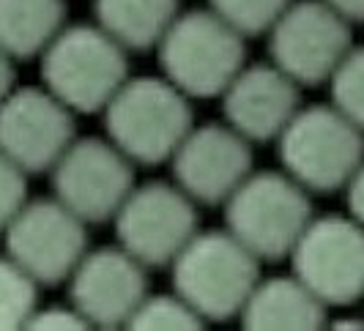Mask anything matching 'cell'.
Instances as JSON below:
<instances>
[{
    "label": "cell",
    "mask_w": 364,
    "mask_h": 331,
    "mask_svg": "<svg viewBox=\"0 0 364 331\" xmlns=\"http://www.w3.org/2000/svg\"><path fill=\"white\" fill-rule=\"evenodd\" d=\"M107 140L132 165L170 162L195 126L189 96L164 77H129L102 110Z\"/></svg>",
    "instance_id": "6da1fadb"
},
{
    "label": "cell",
    "mask_w": 364,
    "mask_h": 331,
    "mask_svg": "<svg viewBox=\"0 0 364 331\" xmlns=\"http://www.w3.org/2000/svg\"><path fill=\"white\" fill-rule=\"evenodd\" d=\"M170 274L173 291L205 323H225L238 318L260 282V260L230 230H198L170 263Z\"/></svg>",
    "instance_id": "7a4b0ae2"
},
{
    "label": "cell",
    "mask_w": 364,
    "mask_h": 331,
    "mask_svg": "<svg viewBox=\"0 0 364 331\" xmlns=\"http://www.w3.org/2000/svg\"><path fill=\"white\" fill-rule=\"evenodd\" d=\"M41 85L74 115L107 107L129 80V53L99 25H63L38 55Z\"/></svg>",
    "instance_id": "3957f363"
},
{
    "label": "cell",
    "mask_w": 364,
    "mask_h": 331,
    "mask_svg": "<svg viewBox=\"0 0 364 331\" xmlns=\"http://www.w3.org/2000/svg\"><path fill=\"white\" fill-rule=\"evenodd\" d=\"M159 69L189 99L222 96L247 66L244 36L211 9L178 11L156 44Z\"/></svg>",
    "instance_id": "277c9868"
},
{
    "label": "cell",
    "mask_w": 364,
    "mask_h": 331,
    "mask_svg": "<svg viewBox=\"0 0 364 331\" xmlns=\"http://www.w3.org/2000/svg\"><path fill=\"white\" fill-rule=\"evenodd\" d=\"M282 170L310 195L346 189L364 162V131L331 104L299 107L277 137Z\"/></svg>",
    "instance_id": "5b68a950"
},
{
    "label": "cell",
    "mask_w": 364,
    "mask_h": 331,
    "mask_svg": "<svg viewBox=\"0 0 364 331\" xmlns=\"http://www.w3.org/2000/svg\"><path fill=\"white\" fill-rule=\"evenodd\" d=\"M310 219V192L285 170L250 173L225 200V230H230L260 263L288 258Z\"/></svg>",
    "instance_id": "8992f818"
},
{
    "label": "cell",
    "mask_w": 364,
    "mask_h": 331,
    "mask_svg": "<svg viewBox=\"0 0 364 331\" xmlns=\"http://www.w3.org/2000/svg\"><path fill=\"white\" fill-rule=\"evenodd\" d=\"M6 255L38 288L63 285L88 252V224L55 197L25 200L3 230Z\"/></svg>",
    "instance_id": "52a82bcc"
},
{
    "label": "cell",
    "mask_w": 364,
    "mask_h": 331,
    "mask_svg": "<svg viewBox=\"0 0 364 331\" xmlns=\"http://www.w3.org/2000/svg\"><path fill=\"white\" fill-rule=\"evenodd\" d=\"M118 246H124L148 271L164 268L178 258L198 233V202L176 184L148 181L129 192L124 205L112 217Z\"/></svg>",
    "instance_id": "ba28073f"
},
{
    "label": "cell",
    "mask_w": 364,
    "mask_h": 331,
    "mask_svg": "<svg viewBox=\"0 0 364 331\" xmlns=\"http://www.w3.org/2000/svg\"><path fill=\"white\" fill-rule=\"evenodd\" d=\"M288 260L293 276L326 307L364 298V227L353 217H312Z\"/></svg>",
    "instance_id": "9c48e42d"
},
{
    "label": "cell",
    "mask_w": 364,
    "mask_h": 331,
    "mask_svg": "<svg viewBox=\"0 0 364 331\" xmlns=\"http://www.w3.org/2000/svg\"><path fill=\"white\" fill-rule=\"evenodd\" d=\"M350 47V22L326 0H293L269 31L272 63L301 88L328 82Z\"/></svg>",
    "instance_id": "30bf717a"
},
{
    "label": "cell",
    "mask_w": 364,
    "mask_h": 331,
    "mask_svg": "<svg viewBox=\"0 0 364 331\" xmlns=\"http://www.w3.org/2000/svg\"><path fill=\"white\" fill-rule=\"evenodd\" d=\"M50 175L53 197L85 224L112 222L134 189V165L107 137H74Z\"/></svg>",
    "instance_id": "8fae6325"
},
{
    "label": "cell",
    "mask_w": 364,
    "mask_h": 331,
    "mask_svg": "<svg viewBox=\"0 0 364 331\" xmlns=\"http://www.w3.org/2000/svg\"><path fill=\"white\" fill-rule=\"evenodd\" d=\"M74 137V112L44 85L14 88L0 102V153L25 175L50 173Z\"/></svg>",
    "instance_id": "7c38bea8"
},
{
    "label": "cell",
    "mask_w": 364,
    "mask_h": 331,
    "mask_svg": "<svg viewBox=\"0 0 364 331\" xmlns=\"http://www.w3.org/2000/svg\"><path fill=\"white\" fill-rule=\"evenodd\" d=\"M69 285V304L88 329H127L129 318L148 291V268L124 246L88 249L77 263Z\"/></svg>",
    "instance_id": "4fadbf2b"
},
{
    "label": "cell",
    "mask_w": 364,
    "mask_h": 331,
    "mask_svg": "<svg viewBox=\"0 0 364 331\" xmlns=\"http://www.w3.org/2000/svg\"><path fill=\"white\" fill-rule=\"evenodd\" d=\"M173 184L198 205H225V200L252 173V143L228 124L192 126L170 156Z\"/></svg>",
    "instance_id": "5bb4252c"
},
{
    "label": "cell",
    "mask_w": 364,
    "mask_h": 331,
    "mask_svg": "<svg viewBox=\"0 0 364 331\" xmlns=\"http://www.w3.org/2000/svg\"><path fill=\"white\" fill-rule=\"evenodd\" d=\"M299 88L301 85L274 63L244 66L219 96L225 124L252 146L272 143L301 107Z\"/></svg>",
    "instance_id": "9a60e30c"
},
{
    "label": "cell",
    "mask_w": 364,
    "mask_h": 331,
    "mask_svg": "<svg viewBox=\"0 0 364 331\" xmlns=\"http://www.w3.org/2000/svg\"><path fill=\"white\" fill-rule=\"evenodd\" d=\"M326 304L296 276H272L255 285L238 320L255 331H312L326 326Z\"/></svg>",
    "instance_id": "2e32d148"
},
{
    "label": "cell",
    "mask_w": 364,
    "mask_h": 331,
    "mask_svg": "<svg viewBox=\"0 0 364 331\" xmlns=\"http://www.w3.org/2000/svg\"><path fill=\"white\" fill-rule=\"evenodd\" d=\"M178 9V0H93L96 25L127 53L156 50Z\"/></svg>",
    "instance_id": "e0dca14e"
},
{
    "label": "cell",
    "mask_w": 364,
    "mask_h": 331,
    "mask_svg": "<svg viewBox=\"0 0 364 331\" xmlns=\"http://www.w3.org/2000/svg\"><path fill=\"white\" fill-rule=\"evenodd\" d=\"M66 25V0H0V50L33 60Z\"/></svg>",
    "instance_id": "ac0fdd59"
},
{
    "label": "cell",
    "mask_w": 364,
    "mask_h": 331,
    "mask_svg": "<svg viewBox=\"0 0 364 331\" xmlns=\"http://www.w3.org/2000/svg\"><path fill=\"white\" fill-rule=\"evenodd\" d=\"M38 310V285L9 255H0V331L28 329Z\"/></svg>",
    "instance_id": "d6986e66"
},
{
    "label": "cell",
    "mask_w": 364,
    "mask_h": 331,
    "mask_svg": "<svg viewBox=\"0 0 364 331\" xmlns=\"http://www.w3.org/2000/svg\"><path fill=\"white\" fill-rule=\"evenodd\" d=\"M203 326L205 320L176 291L156 295L148 293L127 323V329L140 331H195Z\"/></svg>",
    "instance_id": "ffe728a7"
},
{
    "label": "cell",
    "mask_w": 364,
    "mask_h": 331,
    "mask_svg": "<svg viewBox=\"0 0 364 331\" xmlns=\"http://www.w3.org/2000/svg\"><path fill=\"white\" fill-rule=\"evenodd\" d=\"M326 85L331 93V107H337L353 126L364 131V47L348 50Z\"/></svg>",
    "instance_id": "44dd1931"
},
{
    "label": "cell",
    "mask_w": 364,
    "mask_h": 331,
    "mask_svg": "<svg viewBox=\"0 0 364 331\" xmlns=\"http://www.w3.org/2000/svg\"><path fill=\"white\" fill-rule=\"evenodd\" d=\"M291 3L293 0H208V9L244 38H252L269 33Z\"/></svg>",
    "instance_id": "7402d4cb"
},
{
    "label": "cell",
    "mask_w": 364,
    "mask_h": 331,
    "mask_svg": "<svg viewBox=\"0 0 364 331\" xmlns=\"http://www.w3.org/2000/svg\"><path fill=\"white\" fill-rule=\"evenodd\" d=\"M28 200V175L0 153V236Z\"/></svg>",
    "instance_id": "603a6c76"
},
{
    "label": "cell",
    "mask_w": 364,
    "mask_h": 331,
    "mask_svg": "<svg viewBox=\"0 0 364 331\" xmlns=\"http://www.w3.org/2000/svg\"><path fill=\"white\" fill-rule=\"evenodd\" d=\"M28 329L41 331H80L88 329V323L82 320V315L69 307H47V310H36L28 320Z\"/></svg>",
    "instance_id": "cb8c5ba5"
},
{
    "label": "cell",
    "mask_w": 364,
    "mask_h": 331,
    "mask_svg": "<svg viewBox=\"0 0 364 331\" xmlns=\"http://www.w3.org/2000/svg\"><path fill=\"white\" fill-rule=\"evenodd\" d=\"M346 202H348V214L364 227V162L346 184Z\"/></svg>",
    "instance_id": "d4e9b609"
},
{
    "label": "cell",
    "mask_w": 364,
    "mask_h": 331,
    "mask_svg": "<svg viewBox=\"0 0 364 331\" xmlns=\"http://www.w3.org/2000/svg\"><path fill=\"white\" fill-rule=\"evenodd\" d=\"M326 3L340 17H346L350 25L353 22H364V0H326Z\"/></svg>",
    "instance_id": "484cf974"
},
{
    "label": "cell",
    "mask_w": 364,
    "mask_h": 331,
    "mask_svg": "<svg viewBox=\"0 0 364 331\" xmlns=\"http://www.w3.org/2000/svg\"><path fill=\"white\" fill-rule=\"evenodd\" d=\"M14 91V60L0 50V102Z\"/></svg>",
    "instance_id": "4316f807"
}]
</instances>
